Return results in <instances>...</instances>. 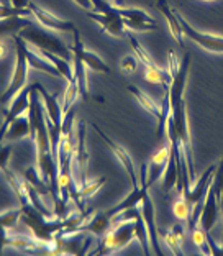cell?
<instances>
[{
  "mask_svg": "<svg viewBox=\"0 0 223 256\" xmlns=\"http://www.w3.org/2000/svg\"><path fill=\"white\" fill-rule=\"evenodd\" d=\"M140 210L144 218L146 228H148L150 234V243H151V252L154 254H162L161 248H160V240H158V226H156V220H154V204H152L150 192H146L143 196L142 202H140Z\"/></svg>",
  "mask_w": 223,
  "mask_h": 256,
  "instance_id": "7c38bea8",
  "label": "cell"
},
{
  "mask_svg": "<svg viewBox=\"0 0 223 256\" xmlns=\"http://www.w3.org/2000/svg\"><path fill=\"white\" fill-rule=\"evenodd\" d=\"M72 34H74V43L71 44L72 54L80 56V60L84 61V64H86V68H87V69H92V71L102 72V74H110L108 64H105L96 53H92V51H89V50H86V48H84V43L80 42V34H79V30H78V28H76V30L72 32Z\"/></svg>",
  "mask_w": 223,
  "mask_h": 256,
  "instance_id": "8fae6325",
  "label": "cell"
},
{
  "mask_svg": "<svg viewBox=\"0 0 223 256\" xmlns=\"http://www.w3.org/2000/svg\"><path fill=\"white\" fill-rule=\"evenodd\" d=\"M112 226V218L107 215V212H98L96 217L90 218L89 222H84L79 226V232H90L96 236L102 238Z\"/></svg>",
  "mask_w": 223,
  "mask_h": 256,
  "instance_id": "7402d4cb",
  "label": "cell"
},
{
  "mask_svg": "<svg viewBox=\"0 0 223 256\" xmlns=\"http://www.w3.org/2000/svg\"><path fill=\"white\" fill-rule=\"evenodd\" d=\"M10 16H33L30 8H18L14 5H5L0 4V20L10 18Z\"/></svg>",
  "mask_w": 223,
  "mask_h": 256,
  "instance_id": "d6a6232c",
  "label": "cell"
},
{
  "mask_svg": "<svg viewBox=\"0 0 223 256\" xmlns=\"http://www.w3.org/2000/svg\"><path fill=\"white\" fill-rule=\"evenodd\" d=\"M14 42L16 44V64H15V71L14 76H12V80L8 87L5 89V92L0 97V102L7 104L12 98L18 96V92L26 87V79H28V58H26V42L23 40L20 34H14Z\"/></svg>",
  "mask_w": 223,
  "mask_h": 256,
  "instance_id": "277c9868",
  "label": "cell"
},
{
  "mask_svg": "<svg viewBox=\"0 0 223 256\" xmlns=\"http://www.w3.org/2000/svg\"><path fill=\"white\" fill-rule=\"evenodd\" d=\"M120 68H122V72H123V74L132 76V74H134V71H136V60H134L133 56L123 58V61H122V64H120Z\"/></svg>",
  "mask_w": 223,
  "mask_h": 256,
  "instance_id": "d590c367",
  "label": "cell"
},
{
  "mask_svg": "<svg viewBox=\"0 0 223 256\" xmlns=\"http://www.w3.org/2000/svg\"><path fill=\"white\" fill-rule=\"evenodd\" d=\"M25 179L32 186L36 188V190L40 192L41 196H50L51 194L50 184L46 182L43 178H41V174H40L36 166H32V168H28V170H25Z\"/></svg>",
  "mask_w": 223,
  "mask_h": 256,
  "instance_id": "4316f807",
  "label": "cell"
},
{
  "mask_svg": "<svg viewBox=\"0 0 223 256\" xmlns=\"http://www.w3.org/2000/svg\"><path fill=\"white\" fill-rule=\"evenodd\" d=\"M208 235L200 225H196L192 228V242H194V245H196L198 250H200V253L202 254H214L212 253V248H210V243H208Z\"/></svg>",
  "mask_w": 223,
  "mask_h": 256,
  "instance_id": "f1b7e54d",
  "label": "cell"
},
{
  "mask_svg": "<svg viewBox=\"0 0 223 256\" xmlns=\"http://www.w3.org/2000/svg\"><path fill=\"white\" fill-rule=\"evenodd\" d=\"M72 58H74V79L78 80L80 97L87 102V100H89V90H87V76H86L87 69H86V64H84V61L80 60V56L72 54Z\"/></svg>",
  "mask_w": 223,
  "mask_h": 256,
  "instance_id": "d4e9b609",
  "label": "cell"
},
{
  "mask_svg": "<svg viewBox=\"0 0 223 256\" xmlns=\"http://www.w3.org/2000/svg\"><path fill=\"white\" fill-rule=\"evenodd\" d=\"M34 87H36L38 92L41 94V97H43L46 120H48L50 124L56 125V126H62L64 114H62V106H60V102H58V96L56 94H50V92L38 82L34 84Z\"/></svg>",
  "mask_w": 223,
  "mask_h": 256,
  "instance_id": "9a60e30c",
  "label": "cell"
},
{
  "mask_svg": "<svg viewBox=\"0 0 223 256\" xmlns=\"http://www.w3.org/2000/svg\"><path fill=\"white\" fill-rule=\"evenodd\" d=\"M22 214H23L22 207L20 208H12V210L2 214V215H0V225H2L4 228L12 230L16 225V222H18V218L22 217Z\"/></svg>",
  "mask_w": 223,
  "mask_h": 256,
  "instance_id": "836d02e7",
  "label": "cell"
},
{
  "mask_svg": "<svg viewBox=\"0 0 223 256\" xmlns=\"http://www.w3.org/2000/svg\"><path fill=\"white\" fill-rule=\"evenodd\" d=\"M212 188L216 192V197H218V202H220V207L223 210V156L216 166L215 174H214V181H212Z\"/></svg>",
  "mask_w": 223,
  "mask_h": 256,
  "instance_id": "1f68e13d",
  "label": "cell"
},
{
  "mask_svg": "<svg viewBox=\"0 0 223 256\" xmlns=\"http://www.w3.org/2000/svg\"><path fill=\"white\" fill-rule=\"evenodd\" d=\"M104 182H105V179H104V178L97 179V181H94V182H89V181H87V184L80 186V188H79V199H80V200H84V199H89V197H92L98 189L102 188Z\"/></svg>",
  "mask_w": 223,
  "mask_h": 256,
  "instance_id": "e575fe53",
  "label": "cell"
},
{
  "mask_svg": "<svg viewBox=\"0 0 223 256\" xmlns=\"http://www.w3.org/2000/svg\"><path fill=\"white\" fill-rule=\"evenodd\" d=\"M18 34L26 43H32L34 48L40 51H50V53H54L58 56L68 58V60L72 56L71 46H66V43H64L60 36H56L54 33H51L48 30H44L43 26L34 25L33 22H28L20 30Z\"/></svg>",
  "mask_w": 223,
  "mask_h": 256,
  "instance_id": "6da1fadb",
  "label": "cell"
},
{
  "mask_svg": "<svg viewBox=\"0 0 223 256\" xmlns=\"http://www.w3.org/2000/svg\"><path fill=\"white\" fill-rule=\"evenodd\" d=\"M158 235L171 250L172 254H182V242H184V226L176 224L172 228H158Z\"/></svg>",
  "mask_w": 223,
  "mask_h": 256,
  "instance_id": "e0dca14e",
  "label": "cell"
},
{
  "mask_svg": "<svg viewBox=\"0 0 223 256\" xmlns=\"http://www.w3.org/2000/svg\"><path fill=\"white\" fill-rule=\"evenodd\" d=\"M32 89L33 86H26L18 92V96L14 98L12 106L4 110V125L0 126V143L5 138V132L10 126V124L14 122L18 115L26 114V110L30 108V96H32Z\"/></svg>",
  "mask_w": 223,
  "mask_h": 256,
  "instance_id": "9c48e42d",
  "label": "cell"
},
{
  "mask_svg": "<svg viewBox=\"0 0 223 256\" xmlns=\"http://www.w3.org/2000/svg\"><path fill=\"white\" fill-rule=\"evenodd\" d=\"M80 96L79 92V86H78V80L72 79L68 82L66 90H64V102H62V114H68L69 110L72 108L76 98Z\"/></svg>",
  "mask_w": 223,
  "mask_h": 256,
  "instance_id": "f546056e",
  "label": "cell"
},
{
  "mask_svg": "<svg viewBox=\"0 0 223 256\" xmlns=\"http://www.w3.org/2000/svg\"><path fill=\"white\" fill-rule=\"evenodd\" d=\"M36 51H38V53L43 54L50 62L54 64L58 71L61 72V76H62V79H64V80H68V82H69V80H72V79H74V66H72L71 62H69L68 58L58 56V54H54V53H50V51H40V50H36Z\"/></svg>",
  "mask_w": 223,
  "mask_h": 256,
  "instance_id": "603a6c76",
  "label": "cell"
},
{
  "mask_svg": "<svg viewBox=\"0 0 223 256\" xmlns=\"http://www.w3.org/2000/svg\"><path fill=\"white\" fill-rule=\"evenodd\" d=\"M174 14H176V16H178L179 25H180V28H182V33L190 40V42L197 43L200 48H204L205 51H208V53H223V36L196 30V28H194L176 8H174Z\"/></svg>",
  "mask_w": 223,
  "mask_h": 256,
  "instance_id": "8992f818",
  "label": "cell"
},
{
  "mask_svg": "<svg viewBox=\"0 0 223 256\" xmlns=\"http://www.w3.org/2000/svg\"><path fill=\"white\" fill-rule=\"evenodd\" d=\"M92 128L97 132V135L104 140L105 144H107V146L112 150V153L115 154V158L120 161V164L123 166V170L126 171L128 178H130V181H132V186H133V188H140V178H138L136 171H134L133 158H132L130 154H128V151H126L125 148H123L122 144H118L116 142H114V140H112L108 135H105V132H102V130H100V126H98V125L92 124Z\"/></svg>",
  "mask_w": 223,
  "mask_h": 256,
  "instance_id": "52a82bcc",
  "label": "cell"
},
{
  "mask_svg": "<svg viewBox=\"0 0 223 256\" xmlns=\"http://www.w3.org/2000/svg\"><path fill=\"white\" fill-rule=\"evenodd\" d=\"M132 240H136V224L134 220L112 224L108 232L100 238V245L94 254H110L125 248Z\"/></svg>",
  "mask_w": 223,
  "mask_h": 256,
  "instance_id": "3957f363",
  "label": "cell"
},
{
  "mask_svg": "<svg viewBox=\"0 0 223 256\" xmlns=\"http://www.w3.org/2000/svg\"><path fill=\"white\" fill-rule=\"evenodd\" d=\"M168 160H169V144H164L158 153L151 156V160L148 161V171H146V182L150 186L154 184L164 174L168 166Z\"/></svg>",
  "mask_w": 223,
  "mask_h": 256,
  "instance_id": "2e32d148",
  "label": "cell"
},
{
  "mask_svg": "<svg viewBox=\"0 0 223 256\" xmlns=\"http://www.w3.org/2000/svg\"><path fill=\"white\" fill-rule=\"evenodd\" d=\"M112 2H114V5H116V7H123L125 0H112Z\"/></svg>",
  "mask_w": 223,
  "mask_h": 256,
  "instance_id": "60d3db41",
  "label": "cell"
},
{
  "mask_svg": "<svg viewBox=\"0 0 223 256\" xmlns=\"http://www.w3.org/2000/svg\"><path fill=\"white\" fill-rule=\"evenodd\" d=\"M14 7H18V8H30V4L32 0H10Z\"/></svg>",
  "mask_w": 223,
  "mask_h": 256,
  "instance_id": "74e56055",
  "label": "cell"
},
{
  "mask_svg": "<svg viewBox=\"0 0 223 256\" xmlns=\"http://www.w3.org/2000/svg\"><path fill=\"white\" fill-rule=\"evenodd\" d=\"M32 135H33V132H32L30 117H28L26 114H22L10 124V126L7 128V132H5V138L4 140L14 142V140H20V138H25V136L32 138Z\"/></svg>",
  "mask_w": 223,
  "mask_h": 256,
  "instance_id": "d6986e66",
  "label": "cell"
},
{
  "mask_svg": "<svg viewBox=\"0 0 223 256\" xmlns=\"http://www.w3.org/2000/svg\"><path fill=\"white\" fill-rule=\"evenodd\" d=\"M134 224H136V240L140 242L142 245V250L144 254H151V243H150V234H148V228H146V224H144V218L142 215V210L136 215L134 218Z\"/></svg>",
  "mask_w": 223,
  "mask_h": 256,
  "instance_id": "83f0119b",
  "label": "cell"
},
{
  "mask_svg": "<svg viewBox=\"0 0 223 256\" xmlns=\"http://www.w3.org/2000/svg\"><path fill=\"white\" fill-rule=\"evenodd\" d=\"M122 15L123 23L126 30L133 32H151L158 28V22L150 14H146L142 8H128V7H116Z\"/></svg>",
  "mask_w": 223,
  "mask_h": 256,
  "instance_id": "ba28073f",
  "label": "cell"
},
{
  "mask_svg": "<svg viewBox=\"0 0 223 256\" xmlns=\"http://www.w3.org/2000/svg\"><path fill=\"white\" fill-rule=\"evenodd\" d=\"M10 154H12V148L8 144H2L0 143V170H4L7 166V162L10 160Z\"/></svg>",
  "mask_w": 223,
  "mask_h": 256,
  "instance_id": "8d00e7d4",
  "label": "cell"
},
{
  "mask_svg": "<svg viewBox=\"0 0 223 256\" xmlns=\"http://www.w3.org/2000/svg\"><path fill=\"white\" fill-rule=\"evenodd\" d=\"M5 53H7V48H5V44H4V43H0V58H4Z\"/></svg>",
  "mask_w": 223,
  "mask_h": 256,
  "instance_id": "ab89813d",
  "label": "cell"
},
{
  "mask_svg": "<svg viewBox=\"0 0 223 256\" xmlns=\"http://www.w3.org/2000/svg\"><path fill=\"white\" fill-rule=\"evenodd\" d=\"M169 144V160H168V166L166 171L162 174V189L164 192L172 190L178 184V150H176L174 144Z\"/></svg>",
  "mask_w": 223,
  "mask_h": 256,
  "instance_id": "ffe728a7",
  "label": "cell"
},
{
  "mask_svg": "<svg viewBox=\"0 0 223 256\" xmlns=\"http://www.w3.org/2000/svg\"><path fill=\"white\" fill-rule=\"evenodd\" d=\"M30 22L26 16H10V18H4L0 20V36L2 34H18L20 30L26 23Z\"/></svg>",
  "mask_w": 223,
  "mask_h": 256,
  "instance_id": "484cf974",
  "label": "cell"
},
{
  "mask_svg": "<svg viewBox=\"0 0 223 256\" xmlns=\"http://www.w3.org/2000/svg\"><path fill=\"white\" fill-rule=\"evenodd\" d=\"M94 4V10L87 12V15L90 16L94 22H97L102 26L104 32H107L112 36L122 38L125 36L126 28L123 23L122 15L118 14L116 5H112L105 0H90Z\"/></svg>",
  "mask_w": 223,
  "mask_h": 256,
  "instance_id": "7a4b0ae2",
  "label": "cell"
},
{
  "mask_svg": "<svg viewBox=\"0 0 223 256\" xmlns=\"http://www.w3.org/2000/svg\"><path fill=\"white\" fill-rule=\"evenodd\" d=\"M26 58H28V64H30L32 69H38V71L48 74V76H52V78L62 79L61 72L58 71L54 64L50 62L43 54L38 53V51H32L30 48H26Z\"/></svg>",
  "mask_w": 223,
  "mask_h": 256,
  "instance_id": "44dd1931",
  "label": "cell"
},
{
  "mask_svg": "<svg viewBox=\"0 0 223 256\" xmlns=\"http://www.w3.org/2000/svg\"><path fill=\"white\" fill-rule=\"evenodd\" d=\"M204 2H214V0H204Z\"/></svg>",
  "mask_w": 223,
  "mask_h": 256,
  "instance_id": "7bdbcfd3",
  "label": "cell"
},
{
  "mask_svg": "<svg viewBox=\"0 0 223 256\" xmlns=\"http://www.w3.org/2000/svg\"><path fill=\"white\" fill-rule=\"evenodd\" d=\"M0 4H5V5H12L10 0H0Z\"/></svg>",
  "mask_w": 223,
  "mask_h": 256,
  "instance_id": "b9f144b4",
  "label": "cell"
},
{
  "mask_svg": "<svg viewBox=\"0 0 223 256\" xmlns=\"http://www.w3.org/2000/svg\"><path fill=\"white\" fill-rule=\"evenodd\" d=\"M76 142L72 153V172L78 188L87 184V166H89V151L86 144V122L79 120L76 125Z\"/></svg>",
  "mask_w": 223,
  "mask_h": 256,
  "instance_id": "5b68a950",
  "label": "cell"
},
{
  "mask_svg": "<svg viewBox=\"0 0 223 256\" xmlns=\"http://www.w3.org/2000/svg\"><path fill=\"white\" fill-rule=\"evenodd\" d=\"M156 8L160 10L164 18H166L169 32H171V34L174 36L176 42H178V44L182 46L184 44V33H182V28L179 25L178 16L174 14V7H171V4H168V0H158Z\"/></svg>",
  "mask_w": 223,
  "mask_h": 256,
  "instance_id": "ac0fdd59",
  "label": "cell"
},
{
  "mask_svg": "<svg viewBox=\"0 0 223 256\" xmlns=\"http://www.w3.org/2000/svg\"><path fill=\"white\" fill-rule=\"evenodd\" d=\"M172 214L176 215V218L180 220V222H187L190 215V206L189 202L186 200L184 196H179V199L172 204Z\"/></svg>",
  "mask_w": 223,
  "mask_h": 256,
  "instance_id": "4dcf8cb0",
  "label": "cell"
},
{
  "mask_svg": "<svg viewBox=\"0 0 223 256\" xmlns=\"http://www.w3.org/2000/svg\"><path fill=\"white\" fill-rule=\"evenodd\" d=\"M218 207H220V202H218V197H216V192L215 189L210 186L208 190H207V196H205V202H204V207H202V214H200V220H198V225L210 234L212 228L216 224V218H218Z\"/></svg>",
  "mask_w": 223,
  "mask_h": 256,
  "instance_id": "4fadbf2b",
  "label": "cell"
},
{
  "mask_svg": "<svg viewBox=\"0 0 223 256\" xmlns=\"http://www.w3.org/2000/svg\"><path fill=\"white\" fill-rule=\"evenodd\" d=\"M74 2L78 4V5H80L82 8H86L87 12H89V10H94V4L90 2V0H74Z\"/></svg>",
  "mask_w": 223,
  "mask_h": 256,
  "instance_id": "f35d334b",
  "label": "cell"
},
{
  "mask_svg": "<svg viewBox=\"0 0 223 256\" xmlns=\"http://www.w3.org/2000/svg\"><path fill=\"white\" fill-rule=\"evenodd\" d=\"M125 36H126L128 40H130V43H132V48H133V51H134V54H136V56H138V60L142 61V64L144 66L146 71H154V69L160 68L154 61H152V58L148 54V51H146V50L143 48V46L140 44L138 40L133 36L130 30H126Z\"/></svg>",
  "mask_w": 223,
  "mask_h": 256,
  "instance_id": "cb8c5ba5",
  "label": "cell"
},
{
  "mask_svg": "<svg viewBox=\"0 0 223 256\" xmlns=\"http://www.w3.org/2000/svg\"><path fill=\"white\" fill-rule=\"evenodd\" d=\"M30 10H32V15L34 18H36L44 28H48V30H58V32H74L76 30V25L72 22L62 20L60 16L50 14V12H46L44 8L38 7L36 4L32 2Z\"/></svg>",
  "mask_w": 223,
  "mask_h": 256,
  "instance_id": "5bb4252c",
  "label": "cell"
},
{
  "mask_svg": "<svg viewBox=\"0 0 223 256\" xmlns=\"http://www.w3.org/2000/svg\"><path fill=\"white\" fill-rule=\"evenodd\" d=\"M126 89H128V92H130V94L134 98H136L140 106H142L146 110V112L151 114L152 117L158 120V133H160L161 136H166V120H168V115L162 112V106L156 104L148 94H146V92H143L136 86H128Z\"/></svg>",
  "mask_w": 223,
  "mask_h": 256,
  "instance_id": "30bf717a",
  "label": "cell"
}]
</instances>
